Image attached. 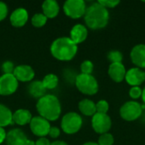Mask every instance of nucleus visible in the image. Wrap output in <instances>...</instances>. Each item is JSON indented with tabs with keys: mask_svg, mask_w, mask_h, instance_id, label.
<instances>
[{
	"mask_svg": "<svg viewBox=\"0 0 145 145\" xmlns=\"http://www.w3.org/2000/svg\"><path fill=\"white\" fill-rule=\"evenodd\" d=\"M84 20L86 26L91 30H102L107 26L110 21V12L98 2L87 8Z\"/></svg>",
	"mask_w": 145,
	"mask_h": 145,
	"instance_id": "nucleus-1",
	"label": "nucleus"
},
{
	"mask_svg": "<svg viewBox=\"0 0 145 145\" xmlns=\"http://www.w3.org/2000/svg\"><path fill=\"white\" fill-rule=\"evenodd\" d=\"M37 110L40 116L48 121L58 120L61 115V104L59 99L53 94H46L37 102Z\"/></svg>",
	"mask_w": 145,
	"mask_h": 145,
	"instance_id": "nucleus-2",
	"label": "nucleus"
},
{
	"mask_svg": "<svg viewBox=\"0 0 145 145\" xmlns=\"http://www.w3.org/2000/svg\"><path fill=\"white\" fill-rule=\"evenodd\" d=\"M77 51V45L68 37H61L55 39L50 47L52 56L60 61H70L73 59Z\"/></svg>",
	"mask_w": 145,
	"mask_h": 145,
	"instance_id": "nucleus-3",
	"label": "nucleus"
},
{
	"mask_svg": "<svg viewBox=\"0 0 145 145\" xmlns=\"http://www.w3.org/2000/svg\"><path fill=\"white\" fill-rule=\"evenodd\" d=\"M75 85L78 91L85 95L93 96L99 92V82L93 75L78 74L75 81Z\"/></svg>",
	"mask_w": 145,
	"mask_h": 145,
	"instance_id": "nucleus-4",
	"label": "nucleus"
},
{
	"mask_svg": "<svg viewBox=\"0 0 145 145\" xmlns=\"http://www.w3.org/2000/svg\"><path fill=\"white\" fill-rule=\"evenodd\" d=\"M82 124L83 120L78 113L68 112L62 117L60 126L65 133L72 135L81 130Z\"/></svg>",
	"mask_w": 145,
	"mask_h": 145,
	"instance_id": "nucleus-5",
	"label": "nucleus"
},
{
	"mask_svg": "<svg viewBox=\"0 0 145 145\" xmlns=\"http://www.w3.org/2000/svg\"><path fill=\"white\" fill-rule=\"evenodd\" d=\"M141 104L135 100H129L124 103L119 110L121 117L126 121H134L143 115Z\"/></svg>",
	"mask_w": 145,
	"mask_h": 145,
	"instance_id": "nucleus-6",
	"label": "nucleus"
},
{
	"mask_svg": "<svg viewBox=\"0 0 145 145\" xmlns=\"http://www.w3.org/2000/svg\"><path fill=\"white\" fill-rule=\"evenodd\" d=\"M87 8V4L83 0H67L63 5L64 13L71 19L84 17Z\"/></svg>",
	"mask_w": 145,
	"mask_h": 145,
	"instance_id": "nucleus-7",
	"label": "nucleus"
},
{
	"mask_svg": "<svg viewBox=\"0 0 145 145\" xmlns=\"http://www.w3.org/2000/svg\"><path fill=\"white\" fill-rule=\"evenodd\" d=\"M91 125L93 131L101 135L109 133L112 127V120L108 114L96 113L93 116H92Z\"/></svg>",
	"mask_w": 145,
	"mask_h": 145,
	"instance_id": "nucleus-8",
	"label": "nucleus"
},
{
	"mask_svg": "<svg viewBox=\"0 0 145 145\" xmlns=\"http://www.w3.org/2000/svg\"><path fill=\"white\" fill-rule=\"evenodd\" d=\"M29 125L31 133L38 138H44L48 135L51 128L49 121L40 116L32 117Z\"/></svg>",
	"mask_w": 145,
	"mask_h": 145,
	"instance_id": "nucleus-9",
	"label": "nucleus"
},
{
	"mask_svg": "<svg viewBox=\"0 0 145 145\" xmlns=\"http://www.w3.org/2000/svg\"><path fill=\"white\" fill-rule=\"evenodd\" d=\"M19 82L13 74H3L0 76V95L9 96L18 88Z\"/></svg>",
	"mask_w": 145,
	"mask_h": 145,
	"instance_id": "nucleus-10",
	"label": "nucleus"
},
{
	"mask_svg": "<svg viewBox=\"0 0 145 145\" xmlns=\"http://www.w3.org/2000/svg\"><path fill=\"white\" fill-rule=\"evenodd\" d=\"M125 81L131 87H140L145 82V72L144 70L133 67L127 71Z\"/></svg>",
	"mask_w": 145,
	"mask_h": 145,
	"instance_id": "nucleus-11",
	"label": "nucleus"
},
{
	"mask_svg": "<svg viewBox=\"0 0 145 145\" xmlns=\"http://www.w3.org/2000/svg\"><path fill=\"white\" fill-rule=\"evenodd\" d=\"M130 59L135 67L145 69V44L135 45L130 52Z\"/></svg>",
	"mask_w": 145,
	"mask_h": 145,
	"instance_id": "nucleus-12",
	"label": "nucleus"
},
{
	"mask_svg": "<svg viewBox=\"0 0 145 145\" xmlns=\"http://www.w3.org/2000/svg\"><path fill=\"white\" fill-rule=\"evenodd\" d=\"M13 75L18 82H31L35 77V71L31 66L28 65H20L15 66Z\"/></svg>",
	"mask_w": 145,
	"mask_h": 145,
	"instance_id": "nucleus-13",
	"label": "nucleus"
},
{
	"mask_svg": "<svg viewBox=\"0 0 145 145\" xmlns=\"http://www.w3.org/2000/svg\"><path fill=\"white\" fill-rule=\"evenodd\" d=\"M126 72L127 70L122 63H111L108 69V75L110 78L116 83L125 81Z\"/></svg>",
	"mask_w": 145,
	"mask_h": 145,
	"instance_id": "nucleus-14",
	"label": "nucleus"
},
{
	"mask_svg": "<svg viewBox=\"0 0 145 145\" xmlns=\"http://www.w3.org/2000/svg\"><path fill=\"white\" fill-rule=\"evenodd\" d=\"M27 139L25 133L21 129L14 128L7 133L5 142L7 145H25Z\"/></svg>",
	"mask_w": 145,
	"mask_h": 145,
	"instance_id": "nucleus-15",
	"label": "nucleus"
},
{
	"mask_svg": "<svg viewBox=\"0 0 145 145\" xmlns=\"http://www.w3.org/2000/svg\"><path fill=\"white\" fill-rule=\"evenodd\" d=\"M28 18V11L24 8H19L11 13L9 16V21L14 27L19 28L24 26L27 23Z\"/></svg>",
	"mask_w": 145,
	"mask_h": 145,
	"instance_id": "nucleus-16",
	"label": "nucleus"
},
{
	"mask_svg": "<svg viewBox=\"0 0 145 145\" xmlns=\"http://www.w3.org/2000/svg\"><path fill=\"white\" fill-rule=\"evenodd\" d=\"M88 36V27L82 24H76L70 31V38L76 44L82 43Z\"/></svg>",
	"mask_w": 145,
	"mask_h": 145,
	"instance_id": "nucleus-17",
	"label": "nucleus"
},
{
	"mask_svg": "<svg viewBox=\"0 0 145 145\" xmlns=\"http://www.w3.org/2000/svg\"><path fill=\"white\" fill-rule=\"evenodd\" d=\"M42 14L48 19H53L59 13V5L55 0H46L42 3Z\"/></svg>",
	"mask_w": 145,
	"mask_h": 145,
	"instance_id": "nucleus-18",
	"label": "nucleus"
},
{
	"mask_svg": "<svg viewBox=\"0 0 145 145\" xmlns=\"http://www.w3.org/2000/svg\"><path fill=\"white\" fill-rule=\"evenodd\" d=\"M32 119V115L26 109H18L13 113V122L19 126L30 124Z\"/></svg>",
	"mask_w": 145,
	"mask_h": 145,
	"instance_id": "nucleus-19",
	"label": "nucleus"
},
{
	"mask_svg": "<svg viewBox=\"0 0 145 145\" xmlns=\"http://www.w3.org/2000/svg\"><path fill=\"white\" fill-rule=\"evenodd\" d=\"M27 91H28V93L32 98L38 99L43 97L44 95H46V92H47L42 81H39V80L31 82L30 84L28 85Z\"/></svg>",
	"mask_w": 145,
	"mask_h": 145,
	"instance_id": "nucleus-20",
	"label": "nucleus"
},
{
	"mask_svg": "<svg viewBox=\"0 0 145 145\" xmlns=\"http://www.w3.org/2000/svg\"><path fill=\"white\" fill-rule=\"evenodd\" d=\"M79 111L85 116H93L96 111V105L95 103L89 99H83L78 104Z\"/></svg>",
	"mask_w": 145,
	"mask_h": 145,
	"instance_id": "nucleus-21",
	"label": "nucleus"
},
{
	"mask_svg": "<svg viewBox=\"0 0 145 145\" xmlns=\"http://www.w3.org/2000/svg\"><path fill=\"white\" fill-rule=\"evenodd\" d=\"M13 113L8 107L0 104V127H5L13 124Z\"/></svg>",
	"mask_w": 145,
	"mask_h": 145,
	"instance_id": "nucleus-22",
	"label": "nucleus"
},
{
	"mask_svg": "<svg viewBox=\"0 0 145 145\" xmlns=\"http://www.w3.org/2000/svg\"><path fill=\"white\" fill-rule=\"evenodd\" d=\"M46 90L54 89L59 84V77L53 73L47 74L42 81Z\"/></svg>",
	"mask_w": 145,
	"mask_h": 145,
	"instance_id": "nucleus-23",
	"label": "nucleus"
},
{
	"mask_svg": "<svg viewBox=\"0 0 145 145\" xmlns=\"http://www.w3.org/2000/svg\"><path fill=\"white\" fill-rule=\"evenodd\" d=\"M48 18L42 13H37L36 14H34L31 18V25L34 27L37 28H41L42 26H44L47 23Z\"/></svg>",
	"mask_w": 145,
	"mask_h": 145,
	"instance_id": "nucleus-24",
	"label": "nucleus"
},
{
	"mask_svg": "<svg viewBox=\"0 0 145 145\" xmlns=\"http://www.w3.org/2000/svg\"><path fill=\"white\" fill-rule=\"evenodd\" d=\"M107 58L109 61L111 63H122L123 54L121 51L118 50H111L107 54Z\"/></svg>",
	"mask_w": 145,
	"mask_h": 145,
	"instance_id": "nucleus-25",
	"label": "nucleus"
},
{
	"mask_svg": "<svg viewBox=\"0 0 145 145\" xmlns=\"http://www.w3.org/2000/svg\"><path fill=\"white\" fill-rule=\"evenodd\" d=\"M114 143H115L114 136L110 133L101 134L99 137V139L97 142V144L99 145H114Z\"/></svg>",
	"mask_w": 145,
	"mask_h": 145,
	"instance_id": "nucleus-26",
	"label": "nucleus"
},
{
	"mask_svg": "<svg viewBox=\"0 0 145 145\" xmlns=\"http://www.w3.org/2000/svg\"><path fill=\"white\" fill-rule=\"evenodd\" d=\"M94 69V65L93 63L89 60V59H86L84 60L81 65H80V70H81V73L82 74H86V75H92L93 71Z\"/></svg>",
	"mask_w": 145,
	"mask_h": 145,
	"instance_id": "nucleus-27",
	"label": "nucleus"
},
{
	"mask_svg": "<svg viewBox=\"0 0 145 145\" xmlns=\"http://www.w3.org/2000/svg\"><path fill=\"white\" fill-rule=\"evenodd\" d=\"M95 105H96L97 113H100V114H107L108 113L109 109H110V105L107 100L100 99L97 103H95Z\"/></svg>",
	"mask_w": 145,
	"mask_h": 145,
	"instance_id": "nucleus-28",
	"label": "nucleus"
},
{
	"mask_svg": "<svg viewBox=\"0 0 145 145\" xmlns=\"http://www.w3.org/2000/svg\"><path fill=\"white\" fill-rule=\"evenodd\" d=\"M142 93H143V89L140 87H131L129 90V96L132 99V100L137 101V99L142 97Z\"/></svg>",
	"mask_w": 145,
	"mask_h": 145,
	"instance_id": "nucleus-29",
	"label": "nucleus"
},
{
	"mask_svg": "<svg viewBox=\"0 0 145 145\" xmlns=\"http://www.w3.org/2000/svg\"><path fill=\"white\" fill-rule=\"evenodd\" d=\"M2 71L3 72V74H13L14 72V70L15 68L14 63L10 60H7V61H4L3 64H2Z\"/></svg>",
	"mask_w": 145,
	"mask_h": 145,
	"instance_id": "nucleus-30",
	"label": "nucleus"
},
{
	"mask_svg": "<svg viewBox=\"0 0 145 145\" xmlns=\"http://www.w3.org/2000/svg\"><path fill=\"white\" fill-rule=\"evenodd\" d=\"M98 3L107 9L114 8L120 4V1L118 0H99Z\"/></svg>",
	"mask_w": 145,
	"mask_h": 145,
	"instance_id": "nucleus-31",
	"label": "nucleus"
},
{
	"mask_svg": "<svg viewBox=\"0 0 145 145\" xmlns=\"http://www.w3.org/2000/svg\"><path fill=\"white\" fill-rule=\"evenodd\" d=\"M8 13V9L7 4L0 1V22L3 21L7 17Z\"/></svg>",
	"mask_w": 145,
	"mask_h": 145,
	"instance_id": "nucleus-32",
	"label": "nucleus"
},
{
	"mask_svg": "<svg viewBox=\"0 0 145 145\" xmlns=\"http://www.w3.org/2000/svg\"><path fill=\"white\" fill-rule=\"evenodd\" d=\"M48 135L52 138H58L60 135V129L57 127H51Z\"/></svg>",
	"mask_w": 145,
	"mask_h": 145,
	"instance_id": "nucleus-33",
	"label": "nucleus"
},
{
	"mask_svg": "<svg viewBox=\"0 0 145 145\" xmlns=\"http://www.w3.org/2000/svg\"><path fill=\"white\" fill-rule=\"evenodd\" d=\"M36 145H51L50 141L46 138H39L36 142H35Z\"/></svg>",
	"mask_w": 145,
	"mask_h": 145,
	"instance_id": "nucleus-34",
	"label": "nucleus"
},
{
	"mask_svg": "<svg viewBox=\"0 0 145 145\" xmlns=\"http://www.w3.org/2000/svg\"><path fill=\"white\" fill-rule=\"evenodd\" d=\"M6 135H7V133H6L5 129L3 128V127H0V144H3L5 141Z\"/></svg>",
	"mask_w": 145,
	"mask_h": 145,
	"instance_id": "nucleus-35",
	"label": "nucleus"
},
{
	"mask_svg": "<svg viewBox=\"0 0 145 145\" xmlns=\"http://www.w3.org/2000/svg\"><path fill=\"white\" fill-rule=\"evenodd\" d=\"M51 145H68V144L65 143V141H62V140H57V141L51 143Z\"/></svg>",
	"mask_w": 145,
	"mask_h": 145,
	"instance_id": "nucleus-36",
	"label": "nucleus"
},
{
	"mask_svg": "<svg viewBox=\"0 0 145 145\" xmlns=\"http://www.w3.org/2000/svg\"><path fill=\"white\" fill-rule=\"evenodd\" d=\"M82 145H99L96 142H93V141H88V142H86L84 143Z\"/></svg>",
	"mask_w": 145,
	"mask_h": 145,
	"instance_id": "nucleus-37",
	"label": "nucleus"
},
{
	"mask_svg": "<svg viewBox=\"0 0 145 145\" xmlns=\"http://www.w3.org/2000/svg\"><path fill=\"white\" fill-rule=\"evenodd\" d=\"M25 145H36V144H35L34 141H32L31 139H27V141L25 143Z\"/></svg>",
	"mask_w": 145,
	"mask_h": 145,
	"instance_id": "nucleus-38",
	"label": "nucleus"
},
{
	"mask_svg": "<svg viewBox=\"0 0 145 145\" xmlns=\"http://www.w3.org/2000/svg\"><path fill=\"white\" fill-rule=\"evenodd\" d=\"M142 100H143V102H144V104L145 105V87L143 88V93H142Z\"/></svg>",
	"mask_w": 145,
	"mask_h": 145,
	"instance_id": "nucleus-39",
	"label": "nucleus"
},
{
	"mask_svg": "<svg viewBox=\"0 0 145 145\" xmlns=\"http://www.w3.org/2000/svg\"><path fill=\"white\" fill-rule=\"evenodd\" d=\"M144 72H145V69H144Z\"/></svg>",
	"mask_w": 145,
	"mask_h": 145,
	"instance_id": "nucleus-40",
	"label": "nucleus"
}]
</instances>
